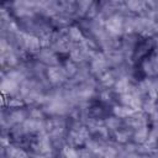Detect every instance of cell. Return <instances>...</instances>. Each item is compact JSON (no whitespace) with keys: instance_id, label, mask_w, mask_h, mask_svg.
<instances>
[{"instance_id":"cell-6","label":"cell","mask_w":158,"mask_h":158,"mask_svg":"<svg viewBox=\"0 0 158 158\" xmlns=\"http://www.w3.org/2000/svg\"><path fill=\"white\" fill-rule=\"evenodd\" d=\"M1 88H2L4 91L12 93V91H15V89L17 88V84H16L15 81L10 80V79H6V80H4V83L1 84Z\"/></svg>"},{"instance_id":"cell-12","label":"cell","mask_w":158,"mask_h":158,"mask_svg":"<svg viewBox=\"0 0 158 158\" xmlns=\"http://www.w3.org/2000/svg\"><path fill=\"white\" fill-rule=\"evenodd\" d=\"M70 56H72V59L75 60V62H79V60H81V58H83V53H81L79 49H73L72 53H70Z\"/></svg>"},{"instance_id":"cell-1","label":"cell","mask_w":158,"mask_h":158,"mask_svg":"<svg viewBox=\"0 0 158 158\" xmlns=\"http://www.w3.org/2000/svg\"><path fill=\"white\" fill-rule=\"evenodd\" d=\"M106 28L109 30V32L116 35V33H120L121 30H122V21H121V17L118 16H112L110 17L107 21H106Z\"/></svg>"},{"instance_id":"cell-16","label":"cell","mask_w":158,"mask_h":158,"mask_svg":"<svg viewBox=\"0 0 158 158\" xmlns=\"http://www.w3.org/2000/svg\"><path fill=\"white\" fill-rule=\"evenodd\" d=\"M107 125H110V128H115V127L118 126V120H116V118H109Z\"/></svg>"},{"instance_id":"cell-14","label":"cell","mask_w":158,"mask_h":158,"mask_svg":"<svg viewBox=\"0 0 158 158\" xmlns=\"http://www.w3.org/2000/svg\"><path fill=\"white\" fill-rule=\"evenodd\" d=\"M64 73H68L69 75L74 74V73H75V67H74V64L68 63V64L65 65V70H64Z\"/></svg>"},{"instance_id":"cell-5","label":"cell","mask_w":158,"mask_h":158,"mask_svg":"<svg viewBox=\"0 0 158 158\" xmlns=\"http://www.w3.org/2000/svg\"><path fill=\"white\" fill-rule=\"evenodd\" d=\"M114 111H115V114L118 117H126V116H128V115H131V114L135 112L132 109H128L127 106H116Z\"/></svg>"},{"instance_id":"cell-10","label":"cell","mask_w":158,"mask_h":158,"mask_svg":"<svg viewBox=\"0 0 158 158\" xmlns=\"http://www.w3.org/2000/svg\"><path fill=\"white\" fill-rule=\"evenodd\" d=\"M127 6H128V9L132 10V11H139V10L143 9L144 4L141 2V1H128V2H127Z\"/></svg>"},{"instance_id":"cell-19","label":"cell","mask_w":158,"mask_h":158,"mask_svg":"<svg viewBox=\"0 0 158 158\" xmlns=\"http://www.w3.org/2000/svg\"><path fill=\"white\" fill-rule=\"evenodd\" d=\"M37 158H48V157H47V156H38Z\"/></svg>"},{"instance_id":"cell-11","label":"cell","mask_w":158,"mask_h":158,"mask_svg":"<svg viewBox=\"0 0 158 158\" xmlns=\"http://www.w3.org/2000/svg\"><path fill=\"white\" fill-rule=\"evenodd\" d=\"M69 36H70V38H72L73 41H80V40H83L81 33H80L79 28H77V27H72V28L69 30Z\"/></svg>"},{"instance_id":"cell-4","label":"cell","mask_w":158,"mask_h":158,"mask_svg":"<svg viewBox=\"0 0 158 158\" xmlns=\"http://www.w3.org/2000/svg\"><path fill=\"white\" fill-rule=\"evenodd\" d=\"M7 154L10 158H27L26 153L19 148H15V147H9L7 148Z\"/></svg>"},{"instance_id":"cell-13","label":"cell","mask_w":158,"mask_h":158,"mask_svg":"<svg viewBox=\"0 0 158 158\" xmlns=\"http://www.w3.org/2000/svg\"><path fill=\"white\" fill-rule=\"evenodd\" d=\"M101 81L105 84V85H111L112 83H114V79H112V75L111 74H105V75H102V78H101Z\"/></svg>"},{"instance_id":"cell-15","label":"cell","mask_w":158,"mask_h":158,"mask_svg":"<svg viewBox=\"0 0 158 158\" xmlns=\"http://www.w3.org/2000/svg\"><path fill=\"white\" fill-rule=\"evenodd\" d=\"M22 118H23V114L22 112L17 111V112H14L12 114V120L14 121H22Z\"/></svg>"},{"instance_id":"cell-9","label":"cell","mask_w":158,"mask_h":158,"mask_svg":"<svg viewBox=\"0 0 158 158\" xmlns=\"http://www.w3.org/2000/svg\"><path fill=\"white\" fill-rule=\"evenodd\" d=\"M136 141H138V142H144L147 138H148V131L146 130V127H141L138 131H137V133H136Z\"/></svg>"},{"instance_id":"cell-20","label":"cell","mask_w":158,"mask_h":158,"mask_svg":"<svg viewBox=\"0 0 158 158\" xmlns=\"http://www.w3.org/2000/svg\"><path fill=\"white\" fill-rule=\"evenodd\" d=\"M1 104H2V98L0 96V105H1Z\"/></svg>"},{"instance_id":"cell-2","label":"cell","mask_w":158,"mask_h":158,"mask_svg":"<svg viewBox=\"0 0 158 158\" xmlns=\"http://www.w3.org/2000/svg\"><path fill=\"white\" fill-rule=\"evenodd\" d=\"M64 70L57 67H51L48 69V78L51 79V81L53 83H59L64 79Z\"/></svg>"},{"instance_id":"cell-18","label":"cell","mask_w":158,"mask_h":158,"mask_svg":"<svg viewBox=\"0 0 158 158\" xmlns=\"http://www.w3.org/2000/svg\"><path fill=\"white\" fill-rule=\"evenodd\" d=\"M20 105H22V102L19 101V100H12V101H10V106H20Z\"/></svg>"},{"instance_id":"cell-7","label":"cell","mask_w":158,"mask_h":158,"mask_svg":"<svg viewBox=\"0 0 158 158\" xmlns=\"http://www.w3.org/2000/svg\"><path fill=\"white\" fill-rule=\"evenodd\" d=\"M38 127H41V123L36 120H27L23 123V128L26 131H35V130H40Z\"/></svg>"},{"instance_id":"cell-3","label":"cell","mask_w":158,"mask_h":158,"mask_svg":"<svg viewBox=\"0 0 158 158\" xmlns=\"http://www.w3.org/2000/svg\"><path fill=\"white\" fill-rule=\"evenodd\" d=\"M23 43L25 46L30 49V51H38L40 47H41V43H40V38L37 37H33V36H27V35H23Z\"/></svg>"},{"instance_id":"cell-17","label":"cell","mask_w":158,"mask_h":158,"mask_svg":"<svg viewBox=\"0 0 158 158\" xmlns=\"http://www.w3.org/2000/svg\"><path fill=\"white\" fill-rule=\"evenodd\" d=\"M127 138H128V135H127L126 132H118V133H117V139H118V141L125 142Z\"/></svg>"},{"instance_id":"cell-8","label":"cell","mask_w":158,"mask_h":158,"mask_svg":"<svg viewBox=\"0 0 158 158\" xmlns=\"http://www.w3.org/2000/svg\"><path fill=\"white\" fill-rule=\"evenodd\" d=\"M128 88H130V85H128L127 79H120V80L116 83V90L120 91V93H126V91H128Z\"/></svg>"}]
</instances>
